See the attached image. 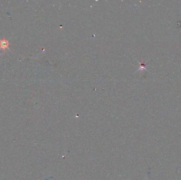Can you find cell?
<instances>
[{
  "instance_id": "obj_1",
  "label": "cell",
  "mask_w": 181,
  "mask_h": 180,
  "mask_svg": "<svg viewBox=\"0 0 181 180\" xmlns=\"http://www.w3.org/2000/svg\"><path fill=\"white\" fill-rule=\"evenodd\" d=\"M9 41L6 40L4 38L3 40H0V49H2L5 51L6 49L9 48Z\"/></svg>"
}]
</instances>
